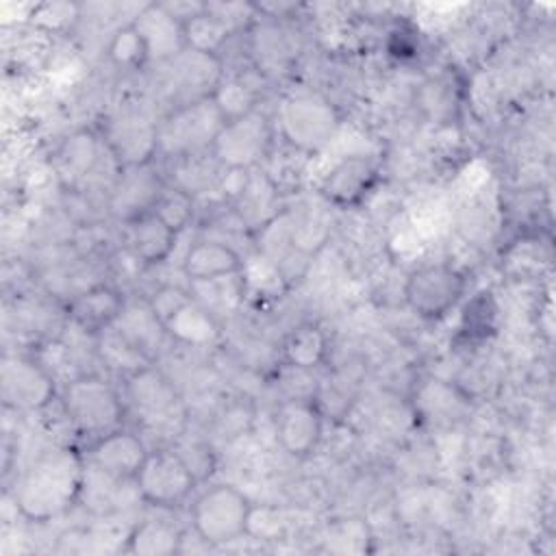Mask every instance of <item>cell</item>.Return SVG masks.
I'll use <instances>...</instances> for the list:
<instances>
[{"label": "cell", "mask_w": 556, "mask_h": 556, "mask_svg": "<svg viewBox=\"0 0 556 556\" xmlns=\"http://www.w3.org/2000/svg\"><path fill=\"white\" fill-rule=\"evenodd\" d=\"M85 467V454L70 445L41 452L15 482V506L35 523L65 515L83 495Z\"/></svg>", "instance_id": "cell-1"}, {"label": "cell", "mask_w": 556, "mask_h": 556, "mask_svg": "<svg viewBox=\"0 0 556 556\" xmlns=\"http://www.w3.org/2000/svg\"><path fill=\"white\" fill-rule=\"evenodd\" d=\"M61 410L70 428L87 443L122 428L128 413L117 387L96 371L80 374L63 384Z\"/></svg>", "instance_id": "cell-2"}, {"label": "cell", "mask_w": 556, "mask_h": 556, "mask_svg": "<svg viewBox=\"0 0 556 556\" xmlns=\"http://www.w3.org/2000/svg\"><path fill=\"white\" fill-rule=\"evenodd\" d=\"M254 504L235 484H211L193 497L191 528L200 541L213 547L230 545L248 536Z\"/></svg>", "instance_id": "cell-3"}, {"label": "cell", "mask_w": 556, "mask_h": 556, "mask_svg": "<svg viewBox=\"0 0 556 556\" xmlns=\"http://www.w3.org/2000/svg\"><path fill=\"white\" fill-rule=\"evenodd\" d=\"M276 143L278 132L271 115L256 106L243 115L226 119L211 152L226 172H252L265 165Z\"/></svg>", "instance_id": "cell-4"}, {"label": "cell", "mask_w": 556, "mask_h": 556, "mask_svg": "<svg viewBox=\"0 0 556 556\" xmlns=\"http://www.w3.org/2000/svg\"><path fill=\"white\" fill-rule=\"evenodd\" d=\"M274 124L287 146L313 156L332 141L341 126V115L324 93L302 91L280 104Z\"/></svg>", "instance_id": "cell-5"}, {"label": "cell", "mask_w": 556, "mask_h": 556, "mask_svg": "<svg viewBox=\"0 0 556 556\" xmlns=\"http://www.w3.org/2000/svg\"><path fill=\"white\" fill-rule=\"evenodd\" d=\"M406 306L424 321H441L467 298V274L447 261L413 267L402 287Z\"/></svg>", "instance_id": "cell-6"}, {"label": "cell", "mask_w": 556, "mask_h": 556, "mask_svg": "<svg viewBox=\"0 0 556 556\" xmlns=\"http://www.w3.org/2000/svg\"><path fill=\"white\" fill-rule=\"evenodd\" d=\"M200 478L174 445L150 447L137 478L135 491L152 508L174 510L198 489Z\"/></svg>", "instance_id": "cell-7"}, {"label": "cell", "mask_w": 556, "mask_h": 556, "mask_svg": "<svg viewBox=\"0 0 556 556\" xmlns=\"http://www.w3.org/2000/svg\"><path fill=\"white\" fill-rule=\"evenodd\" d=\"M224 122L226 119L219 113L213 96L169 109V113L159 122V156L180 159L208 152Z\"/></svg>", "instance_id": "cell-8"}, {"label": "cell", "mask_w": 556, "mask_h": 556, "mask_svg": "<svg viewBox=\"0 0 556 556\" xmlns=\"http://www.w3.org/2000/svg\"><path fill=\"white\" fill-rule=\"evenodd\" d=\"M167 187V178L156 167V161L119 167L109 195L106 211L122 226L154 211L161 193Z\"/></svg>", "instance_id": "cell-9"}, {"label": "cell", "mask_w": 556, "mask_h": 556, "mask_svg": "<svg viewBox=\"0 0 556 556\" xmlns=\"http://www.w3.org/2000/svg\"><path fill=\"white\" fill-rule=\"evenodd\" d=\"M124 402L139 415V421L148 428L165 426L182 410L176 384L152 365L124 378Z\"/></svg>", "instance_id": "cell-10"}, {"label": "cell", "mask_w": 556, "mask_h": 556, "mask_svg": "<svg viewBox=\"0 0 556 556\" xmlns=\"http://www.w3.org/2000/svg\"><path fill=\"white\" fill-rule=\"evenodd\" d=\"M56 397V380L33 354H7L2 361V400L15 410H41Z\"/></svg>", "instance_id": "cell-11"}, {"label": "cell", "mask_w": 556, "mask_h": 556, "mask_svg": "<svg viewBox=\"0 0 556 556\" xmlns=\"http://www.w3.org/2000/svg\"><path fill=\"white\" fill-rule=\"evenodd\" d=\"M102 139L119 167L159 159V122L139 109L126 106L111 115L102 128Z\"/></svg>", "instance_id": "cell-12"}, {"label": "cell", "mask_w": 556, "mask_h": 556, "mask_svg": "<svg viewBox=\"0 0 556 556\" xmlns=\"http://www.w3.org/2000/svg\"><path fill=\"white\" fill-rule=\"evenodd\" d=\"M380 176L382 169L376 156L345 154L321 178L319 195L337 208H356L376 191Z\"/></svg>", "instance_id": "cell-13"}, {"label": "cell", "mask_w": 556, "mask_h": 556, "mask_svg": "<svg viewBox=\"0 0 556 556\" xmlns=\"http://www.w3.org/2000/svg\"><path fill=\"white\" fill-rule=\"evenodd\" d=\"M324 426L326 415L317 397H287L274 415L278 445L295 458L317 452L324 441Z\"/></svg>", "instance_id": "cell-14"}, {"label": "cell", "mask_w": 556, "mask_h": 556, "mask_svg": "<svg viewBox=\"0 0 556 556\" xmlns=\"http://www.w3.org/2000/svg\"><path fill=\"white\" fill-rule=\"evenodd\" d=\"M148 452L150 445L146 443V439L137 430L122 426L89 441L85 450V460L89 467L117 482L135 484V478Z\"/></svg>", "instance_id": "cell-15"}, {"label": "cell", "mask_w": 556, "mask_h": 556, "mask_svg": "<svg viewBox=\"0 0 556 556\" xmlns=\"http://www.w3.org/2000/svg\"><path fill=\"white\" fill-rule=\"evenodd\" d=\"M126 306L124 293L111 282H93L65 302L67 324L89 337L113 328Z\"/></svg>", "instance_id": "cell-16"}, {"label": "cell", "mask_w": 556, "mask_h": 556, "mask_svg": "<svg viewBox=\"0 0 556 556\" xmlns=\"http://www.w3.org/2000/svg\"><path fill=\"white\" fill-rule=\"evenodd\" d=\"M132 26L141 35L148 61L167 65L187 50L185 22L178 20L165 4H146L132 17Z\"/></svg>", "instance_id": "cell-17"}, {"label": "cell", "mask_w": 556, "mask_h": 556, "mask_svg": "<svg viewBox=\"0 0 556 556\" xmlns=\"http://www.w3.org/2000/svg\"><path fill=\"white\" fill-rule=\"evenodd\" d=\"M243 269V256L224 239H198L187 248L180 261V271L191 285L239 276Z\"/></svg>", "instance_id": "cell-18"}, {"label": "cell", "mask_w": 556, "mask_h": 556, "mask_svg": "<svg viewBox=\"0 0 556 556\" xmlns=\"http://www.w3.org/2000/svg\"><path fill=\"white\" fill-rule=\"evenodd\" d=\"M178 241V232L169 228L154 211L124 224V248L143 267L165 263Z\"/></svg>", "instance_id": "cell-19"}, {"label": "cell", "mask_w": 556, "mask_h": 556, "mask_svg": "<svg viewBox=\"0 0 556 556\" xmlns=\"http://www.w3.org/2000/svg\"><path fill=\"white\" fill-rule=\"evenodd\" d=\"M115 328L148 358L154 363V352L161 350L167 328L161 317L152 311L148 298L141 302H128L115 324Z\"/></svg>", "instance_id": "cell-20"}, {"label": "cell", "mask_w": 556, "mask_h": 556, "mask_svg": "<svg viewBox=\"0 0 556 556\" xmlns=\"http://www.w3.org/2000/svg\"><path fill=\"white\" fill-rule=\"evenodd\" d=\"M278 352L285 367L313 371L326 363L330 352V339L321 326L306 321L282 337Z\"/></svg>", "instance_id": "cell-21"}, {"label": "cell", "mask_w": 556, "mask_h": 556, "mask_svg": "<svg viewBox=\"0 0 556 556\" xmlns=\"http://www.w3.org/2000/svg\"><path fill=\"white\" fill-rule=\"evenodd\" d=\"M500 304L491 289H480L460 302L456 339L465 345H480L497 334Z\"/></svg>", "instance_id": "cell-22"}, {"label": "cell", "mask_w": 556, "mask_h": 556, "mask_svg": "<svg viewBox=\"0 0 556 556\" xmlns=\"http://www.w3.org/2000/svg\"><path fill=\"white\" fill-rule=\"evenodd\" d=\"M109 146L104 143L102 135H96L91 130H78L74 132L59 150L61 172L72 182H83L87 176H91L102 161V152H106Z\"/></svg>", "instance_id": "cell-23"}, {"label": "cell", "mask_w": 556, "mask_h": 556, "mask_svg": "<svg viewBox=\"0 0 556 556\" xmlns=\"http://www.w3.org/2000/svg\"><path fill=\"white\" fill-rule=\"evenodd\" d=\"M182 541V532L178 526L165 519H143L126 536V545L122 547L128 554H146V556H165L178 552Z\"/></svg>", "instance_id": "cell-24"}, {"label": "cell", "mask_w": 556, "mask_h": 556, "mask_svg": "<svg viewBox=\"0 0 556 556\" xmlns=\"http://www.w3.org/2000/svg\"><path fill=\"white\" fill-rule=\"evenodd\" d=\"M96 356L106 369L115 371L122 380L139 371L141 367L152 365V361H148L115 326L96 337Z\"/></svg>", "instance_id": "cell-25"}, {"label": "cell", "mask_w": 556, "mask_h": 556, "mask_svg": "<svg viewBox=\"0 0 556 556\" xmlns=\"http://www.w3.org/2000/svg\"><path fill=\"white\" fill-rule=\"evenodd\" d=\"M215 332H217L215 317L195 300H191L187 306H182L176 313V317H172L167 321V334H172L174 339L189 343V345L206 343L215 337Z\"/></svg>", "instance_id": "cell-26"}, {"label": "cell", "mask_w": 556, "mask_h": 556, "mask_svg": "<svg viewBox=\"0 0 556 556\" xmlns=\"http://www.w3.org/2000/svg\"><path fill=\"white\" fill-rule=\"evenodd\" d=\"M106 56L113 65H117L122 70H141L150 63L146 43H143L141 35L137 33V28L132 26V22H128L126 26H119L111 35V39L106 43Z\"/></svg>", "instance_id": "cell-27"}, {"label": "cell", "mask_w": 556, "mask_h": 556, "mask_svg": "<svg viewBox=\"0 0 556 556\" xmlns=\"http://www.w3.org/2000/svg\"><path fill=\"white\" fill-rule=\"evenodd\" d=\"M154 213L169 226L174 228L178 235L193 222L195 215V198L178 187H174L172 182H167L165 191L161 193Z\"/></svg>", "instance_id": "cell-28"}, {"label": "cell", "mask_w": 556, "mask_h": 556, "mask_svg": "<svg viewBox=\"0 0 556 556\" xmlns=\"http://www.w3.org/2000/svg\"><path fill=\"white\" fill-rule=\"evenodd\" d=\"M387 54L400 63L413 61L419 56V33L413 24L408 22H395L389 33H387V41H384Z\"/></svg>", "instance_id": "cell-29"}, {"label": "cell", "mask_w": 556, "mask_h": 556, "mask_svg": "<svg viewBox=\"0 0 556 556\" xmlns=\"http://www.w3.org/2000/svg\"><path fill=\"white\" fill-rule=\"evenodd\" d=\"M191 300H193L191 291H187L182 287H174V285H163L152 295H148V302H150L152 311L161 317L165 328H167V321L172 317H176V313L182 306H187Z\"/></svg>", "instance_id": "cell-30"}]
</instances>
